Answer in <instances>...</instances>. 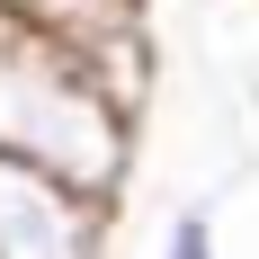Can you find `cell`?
Segmentation results:
<instances>
[{
  "mask_svg": "<svg viewBox=\"0 0 259 259\" xmlns=\"http://www.w3.org/2000/svg\"><path fill=\"white\" fill-rule=\"evenodd\" d=\"M0 152L36 161L90 206H116L134 179V116L27 18H0Z\"/></svg>",
  "mask_w": 259,
  "mask_h": 259,
  "instance_id": "1",
  "label": "cell"
},
{
  "mask_svg": "<svg viewBox=\"0 0 259 259\" xmlns=\"http://www.w3.org/2000/svg\"><path fill=\"white\" fill-rule=\"evenodd\" d=\"M152 259H224V233H214V206H170L161 214V233H152Z\"/></svg>",
  "mask_w": 259,
  "mask_h": 259,
  "instance_id": "3",
  "label": "cell"
},
{
  "mask_svg": "<svg viewBox=\"0 0 259 259\" xmlns=\"http://www.w3.org/2000/svg\"><path fill=\"white\" fill-rule=\"evenodd\" d=\"M107 224L116 206H90L36 161L0 152V259H107Z\"/></svg>",
  "mask_w": 259,
  "mask_h": 259,
  "instance_id": "2",
  "label": "cell"
}]
</instances>
